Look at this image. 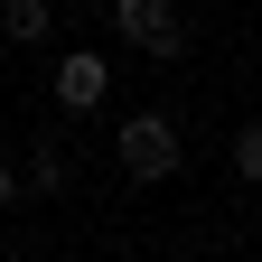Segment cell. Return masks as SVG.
Instances as JSON below:
<instances>
[{
  "label": "cell",
  "instance_id": "cell-1",
  "mask_svg": "<svg viewBox=\"0 0 262 262\" xmlns=\"http://www.w3.org/2000/svg\"><path fill=\"white\" fill-rule=\"evenodd\" d=\"M122 178H131V187L178 178V131L159 122V113H131V122H122Z\"/></svg>",
  "mask_w": 262,
  "mask_h": 262
},
{
  "label": "cell",
  "instance_id": "cell-2",
  "mask_svg": "<svg viewBox=\"0 0 262 262\" xmlns=\"http://www.w3.org/2000/svg\"><path fill=\"white\" fill-rule=\"evenodd\" d=\"M113 19H122L131 47H150V56H187V38H178V0H113Z\"/></svg>",
  "mask_w": 262,
  "mask_h": 262
},
{
  "label": "cell",
  "instance_id": "cell-3",
  "mask_svg": "<svg viewBox=\"0 0 262 262\" xmlns=\"http://www.w3.org/2000/svg\"><path fill=\"white\" fill-rule=\"evenodd\" d=\"M103 84H113V75H103V56H66V66H56V103H75V113H84V103H103Z\"/></svg>",
  "mask_w": 262,
  "mask_h": 262
},
{
  "label": "cell",
  "instance_id": "cell-4",
  "mask_svg": "<svg viewBox=\"0 0 262 262\" xmlns=\"http://www.w3.org/2000/svg\"><path fill=\"white\" fill-rule=\"evenodd\" d=\"M28 196H47V187H66V150L56 141H38V150H28V178H19Z\"/></svg>",
  "mask_w": 262,
  "mask_h": 262
},
{
  "label": "cell",
  "instance_id": "cell-5",
  "mask_svg": "<svg viewBox=\"0 0 262 262\" xmlns=\"http://www.w3.org/2000/svg\"><path fill=\"white\" fill-rule=\"evenodd\" d=\"M0 19H10V38H47V0H10Z\"/></svg>",
  "mask_w": 262,
  "mask_h": 262
},
{
  "label": "cell",
  "instance_id": "cell-6",
  "mask_svg": "<svg viewBox=\"0 0 262 262\" xmlns=\"http://www.w3.org/2000/svg\"><path fill=\"white\" fill-rule=\"evenodd\" d=\"M234 169H244V178H262V122H244V131H234Z\"/></svg>",
  "mask_w": 262,
  "mask_h": 262
}]
</instances>
